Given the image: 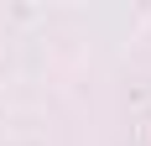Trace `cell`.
<instances>
[]
</instances>
